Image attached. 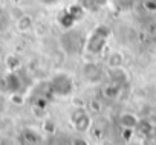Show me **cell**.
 I'll return each instance as SVG.
<instances>
[{"mask_svg": "<svg viewBox=\"0 0 156 145\" xmlns=\"http://www.w3.org/2000/svg\"><path fill=\"white\" fill-rule=\"evenodd\" d=\"M109 37H110V29H109L107 26L100 25L98 28H95V29L92 31V34H90V35L87 37V40H86V44H84L86 52L94 54V55L101 54V52L106 49V46H107Z\"/></svg>", "mask_w": 156, "mask_h": 145, "instance_id": "cell-1", "label": "cell"}, {"mask_svg": "<svg viewBox=\"0 0 156 145\" xmlns=\"http://www.w3.org/2000/svg\"><path fill=\"white\" fill-rule=\"evenodd\" d=\"M49 89L55 96L60 98H66L73 92V81L72 78L64 74V72H60V74H55L49 83Z\"/></svg>", "mask_w": 156, "mask_h": 145, "instance_id": "cell-2", "label": "cell"}, {"mask_svg": "<svg viewBox=\"0 0 156 145\" xmlns=\"http://www.w3.org/2000/svg\"><path fill=\"white\" fill-rule=\"evenodd\" d=\"M70 124L78 133H86L92 125V119H90V115L87 113V110L76 107L70 112Z\"/></svg>", "mask_w": 156, "mask_h": 145, "instance_id": "cell-3", "label": "cell"}, {"mask_svg": "<svg viewBox=\"0 0 156 145\" xmlns=\"http://www.w3.org/2000/svg\"><path fill=\"white\" fill-rule=\"evenodd\" d=\"M17 145H43V137L34 128H23L17 136Z\"/></svg>", "mask_w": 156, "mask_h": 145, "instance_id": "cell-4", "label": "cell"}, {"mask_svg": "<svg viewBox=\"0 0 156 145\" xmlns=\"http://www.w3.org/2000/svg\"><path fill=\"white\" fill-rule=\"evenodd\" d=\"M118 124L121 125L122 130H126V131H133V130L138 127V124H139V118H138L136 115L130 113V112H124V113L119 115Z\"/></svg>", "mask_w": 156, "mask_h": 145, "instance_id": "cell-5", "label": "cell"}, {"mask_svg": "<svg viewBox=\"0 0 156 145\" xmlns=\"http://www.w3.org/2000/svg\"><path fill=\"white\" fill-rule=\"evenodd\" d=\"M83 75L90 81V83H97L101 80V75H103V72L100 69L98 64L95 63H87L84 67H83Z\"/></svg>", "mask_w": 156, "mask_h": 145, "instance_id": "cell-6", "label": "cell"}, {"mask_svg": "<svg viewBox=\"0 0 156 145\" xmlns=\"http://www.w3.org/2000/svg\"><path fill=\"white\" fill-rule=\"evenodd\" d=\"M110 80H112V83H115V84L122 87V84L127 83L129 77H127L126 70L122 67H116V69H110Z\"/></svg>", "mask_w": 156, "mask_h": 145, "instance_id": "cell-7", "label": "cell"}, {"mask_svg": "<svg viewBox=\"0 0 156 145\" xmlns=\"http://www.w3.org/2000/svg\"><path fill=\"white\" fill-rule=\"evenodd\" d=\"M20 78H19V75L16 74V72H11V74L6 77V87H8V90L9 92H12V93H17L19 90H20Z\"/></svg>", "mask_w": 156, "mask_h": 145, "instance_id": "cell-8", "label": "cell"}, {"mask_svg": "<svg viewBox=\"0 0 156 145\" xmlns=\"http://www.w3.org/2000/svg\"><path fill=\"white\" fill-rule=\"evenodd\" d=\"M122 61H124V57L121 52H112L109 57H107V64L110 69H116V67H122Z\"/></svg>", "mask_w": 156, "mask_h": 145, "instance_id": "cell-9", "label": "cell"}, {"mask_svg": "<svg viewBox=\"0 0 156 145\" xmlns=\"http://www.w3.org/2000/svg\"><path fill=\"white\" fill-rule=\"evenodd\" d=\"M58 22H60V25L64 28V29H69V28H72L73 26V23L76 22L75 20V17L69 12V9L67 11H64L63 14H61V17H58Z\"/></svg>", "mask_w": 156, "mask_h": 145, "instance_id": "cell-10", "label": "cell"}, {"mask_svg": "<svg viewBox=\"0 0 156 145\" xmlns=\"http://www.w3.org/2000/svg\"><path fill=\"white\" fill-rule=\"evenodd\" d=\"M110 2L118 11H129L135 6L136 0H110Z\"/></svg>", "mask_w": 156, "mask_h": 145, "instance_id": "cell-11", "label": "cell"}, {"mask_svg": "<svg viewBox=\"0 0 156 145\" xmlns=\"http://www.w3.org/2000/svg\"><path fill=\"white\" fill-rule=\"evenodd\" d=\"M32 26H34V23H32V19H31L29 16H22V17L17 20V29L22 31V32L29 31Z\"/></svg>", "mask_w": 156, "mask_h": 145, "instance_id": "cell-12", "label": "cell"}, {"mask_svg": "<svg viewBox=\"0 0 156 145\" xmlns=\"http://www.w3.org/2000/svg\"><path fill=\"white\" fill-rule=\"evenodd\" d=\"M119 92H121V86H118V84H115V83H112V81H110L109 86L104 87V95H106L107 98H116V96L119 95Z\"/></svg>", "mask_w": 156, "mask_h": 145, "instance_id": "cell-13", "label": "cell"}, {"mask_svg": "<svg viewBox=\"0 0 156 145\" xmlns=\"http://www.w3.org/2000/svg\"><path fill=\"white\" fill-rule=\"evenodd\" d=\"M69 143L70 145H89V142L83 136H73V137H70Z\"/></svg>", "mask_w": 156, "mask_h": 145, "instance_id": "cell-14", "label": "cell"}, {"mask_svg": "<svg viewBox=\"0 0 156 145\" xmlns=\"http://www.w3.org/2000/svg\"><path fill=\"white\" fill-rule=\"evenodd\" d=\"M144 6H145V9L150 11V12L156 11V0H145V2H144Z\"/></svg>", "mask_w": 156, "mask_h": 145, "instance_id": "cell-15", "label": "cell"}, {"mask_svg": "<svg viewBox=\"0 0 156 145\" xmlns=\"http://www.w3.org/2000/svg\"><path fill=\"white\" fill-rule=\"evenodd\" d=\"M144 145H156V133L154 134H148L144 139Z\"/></svg>", "mask_w": 156, "mask_h": 145, "instance_id": "cell-16", "label": "cell"}, {"mask_svg": "<svg viewBox=\"0 0 156 145\" xmlns=\"http://www.w3.org/2000/svg\"><path fill=\"white\" fill-rule=\"evenodd\" d=\"M41 2H43V3H46V5H55V3L58 2V0H41Z\"/></svg>", "mask_w": 156, "mask_h": 145, "instance_id": "cell-17", "label": "cell"}]
</instances>
